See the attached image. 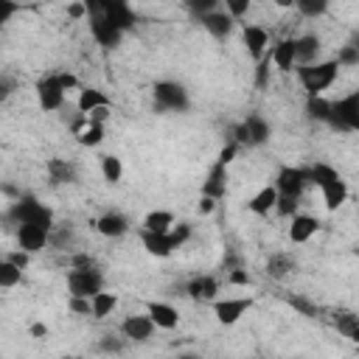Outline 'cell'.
Segmentation results:
<instances>
[{
  "instance_id": "6da1fadb",
  "label": "cell",
  "mask_w": 359,
  "mask_h": 359,
  "mask_svg": "<svg viewBox=\"0 0 359 359\" xmlns=\"http://www.w3.org/2000/svg\"><path fill=\"white\" fill-rule=\"evenodd\" d=\"M306 174H309V182H314L320 188L325 210H337V208H342L348 202V182L339 177V171L334 165L314 163V165L306 168Z\"/></svg>"
},
{
  "instance_id": "7a4b0ae2",
  "label": "cell",
  "mask_w": 359,
  "mask_h": 359,
  "mask_svg": "<svg viewBox=\"0 0 359 359\" xmlns=\"http://www.w3.org/2000/svg\"><path fill=\"white\" fill-rule=\"evenodd\" d=\"M6 222H11V224H39V227L50 230L53 227V210L45 202H39L34 194H20L8 205Z\"/></svg>"
},
{
  "instance_id": "3957f363",
  "label": "cell",
  "mask_w": 359,
  "mask_h": 359,
  "mask_svg": "<svg viewBox=\"0 0 359 359\" xmlns=\"http://www.w3.org/2000/svg\"><path fill=\"white\" fill-rule=\"evenodd\" d=\"M297 70V81L306 90V95H323L339 76V65L337 59H325V62H309V65H294Z\"/></svg>"
},
{
  "instance_id": "277c9868",
  "label": "cell",
  "mask_w": 359,
  "mask_h": 359,
  "mask_svg": "<svg viewBox=\"0 0 359 359\" xmlns=\"http://www.w3.org/2000/svg\"><path fill=\"white\" fill-rule=\"evenodd\" d=\"M81 6H84V17H104L123 34L132 31L137 22V14L129 0H81Z\"/></svg>"
},
{
  "instance_id": "5b68a950",
  "label": "cell",
  "mask_w": 359,
  "mask_h": 359,
  "mask_svg": "<svg viewBox=\"0 0 359 359\" xmlns=\"http://www.w3.org/2000/svg\"><path fill=\"white\" fill-rule=\"evenodd\" d=\"M269 137H272L269 121L264 115H258V112H250L244 121H238L233 126V137L230 140L238 143V149H258V146L269 143Z\"/></svg>"
},
{
  "instance_id": "8992f818",
  "label": "cell",
  "mask_w": 359,
  "mask_h": 359,
  "mask_svg": "<svg viewBox=\"0 0 359 359\" xmlns=\"http://www.w3.org/2000/svg\"><path fill=\"white\" fill-rule=\"evenodd\" d=\"M151 101L157 112H188L191 109V95L185 90V84L163 79L151 87Z\"/></svg>"
},
{
  "instance_id": "52a82bcc",
  "label": "cell",
  "mask_w": 359,
  "mask_h": 359,
  "mask_svg": "<svg viewBox=\"0 0 359 359\" xmlns=\"http://www.w3.org/2000/svg\"><path fill=\"white\" fill-rule=\"evenodd\" d=\"M325 123L337 132H356L359 129V93H348L331 101V112Z\"/></svg>"
},
{
  "instance_id": "ba28073f",
  "label": "cell",
  "mask_w": 359,
  "mask_h": 359,
  "mask_svg": "<svg viewBox=\"0 0 359 359\" xmlns=\"http://www.w3.org/2000/svg\"><path fill=\"white\" fill-rule=\"evenodd\" d=\"M98 289H104V272L95 264H81L67 272V294L93 297Z\"/></svg>"
},
{
  "instance_id": "9c48e42d",
  "label": "cell",
  "mask_w": 359,
  "mask_h": 359,
  "mask_svg": "<svg viewBox=\"0 0 359 359\" xmlns=\"http://www.w3.org/2000/svg\"><path fill=\"white\" fill-rule=\"evenodd\" d=\"M65 95H67V90L62 87L56 73H45L36 81V104H39V109H45V112L59 109L65 104Z\"/></svg>"
},
{
  "instance_id": "30bf717a",
  "label": "cell",
  "mask_w": 359,
  "mask_h": 359,
  "mask_svg": "<svg viewBox=\"0 0 359 359\" xmlns=\"http://www.w3.org/2000/svg\"><path fill=\"white\" fill-rule=\"evenodd\" d=\"M309 185V174L306 168H297V165H280L278 174H275V191L283 194V196H297L306 191Z\"/></svg>"
},
{
  "instance_id": "8fae6325",
  "label": "cell",
  "mask_w": 359,
  "mask_h": 359,
  "mask_svg": "<svg viewBox=\"0 0 359 359\" xmlns=\"http://www.w3.org/2000/svg\"><path fill=\"white\" fill-rule=\"evenodd\" d=\"M252 309V297H224L213 300V314L222 325H236L247 311Z\"/></svg>"
},
{
  "instance_id": "7c38bea8",
  "label": "cell",
  "mask_w": 359,
  "mask_h": 359,
  "mask_svg": "<svg viewBox=\"0 0 359 359\" xmlns=\"http://www.w3.org/2000/svg\"><path fill=\"white\" fill-rule=\"evenodd\" d=\"M185 294L196 303H213L219 297V278L216 275H196L185 283Z\"/></svg>"
},
{
  "instance_id": "4fadbf2b",
  "label": "cell",
  "mask_w": 359,
  "mask_h": 359,
  "mask_svg": "<svg viewBox=\"0 0 359 359\" xmlns=\"http://www.w3.org/2000/svg\"><path fill=\"white\" fill-rule=\"evenodd\" d=\"M87 28H90V36H93L101 48H118L121 39H123V31L115 28L112 22H107L104 17H87Z\"/></svg>"
},
{
  "instance_id": "5bb4252c",
  "label": "cell",
  "mask_w": 359,
  "mask_h": 359,
  "mask_svg": "<svg viewBox=\"0 0 359 359\" xmlns=\"http://www.w3.org/2000/svg\"><path fill=\"white\" fill-rule=\"evenodd\" d=\"M196 20L202 22V28H205L213 39H227V36L233 34V25H236V20H233L227 11H219V8H213V11H208V14L196 17Z\"/></svg>"
},
{
  "instance_id": "9a60e30c",
  "label": "cell",
  "mask_w": 359,
  "mask_h": 359,
  "mask_svg": "<svg viewBox=\"0 0 359 359\" xmlns=\"http://www.w3.org/2000/svg\"><path fill=\"white\" fill-rule=\"evenodd\" d=\"M48 233H50V230L39 227V224H17V247L34 255V252L45 250V244H48Z\"/></svg>"
},
{
  "instance_id": "2e32d148",
  "label": "cell",
  "mask_w": 359,
  "mask_h": 359,
  "mask_svg": "<svg viewBox=\"0 0 359 359\" xmlns=\"http://www.w3.org/2000/svg\"><path fill=\"white\" fill-rule=\"evenodd\" d=\"M146 314L151 317L154 328L174 331V328L180 325V311H177L171 303H163V300H149V303H146Z\"/></svg>"
},
{
  "instance_id": "e0dca14e",
  "label": "cell",
  "mask_w": 359,
  "mask_h": 359,
  "mask_svg": "<svg viewBox=\"0 0 359 359\" xmlns=\"http://www.w3.org/2000/svg\"><path fill=\"white\" fill-rule=\"evenodd\" d=\"M121 334L123 339L129 342H146L151 334H154V323L149 314H129L123 323H121Z\"/></svg>"
},
{
  "instance_id": "ac0fdd59",
  "label": "cell",
  "mask_w": 359,
  "mask_h": 359,
  "mask_svg": "<svg viewBox=\"0 0 359 359\" xmlns=\"http://www.w3.org/2000/svg\"><path fill=\"white\" fill-rule=\"evenodd\" d=\"M224 194H227V165L216 160L208 168V177L202 182V196H210L219 202V199H224Z\"/></svg>"
},
{
  "instance_id": "d6986e66",
  "label": "cell",
  "mask_w": 359,
  "mask_h": 359,
  "mask_svg": "<svg viewBox=\"0 0 359 359\" xmlns=\"http://www.w3.org/2000/svg\"><path fill=\"white\" fill-rule=\"evenodd\" d=\"M292 224H289V241L292 244H306L317 230H320V219L317 216H309V213H294L289 216Z\"/></svg>"
},
{
  "instance_id": "ffe728a7",
  "label": "cell",
  "mask_w": 359,
  "mask_h": 359,
  "mask_svg": "<svg viewBox=\"0 0 359 359\" xmlns=\"http://www.w3.org/2000/svg\"><path fill=\"white\" fill-rule=\"evenodd\" d=\"M45 171H48L50 185H73V182L79 180L76 165H73L70 160H65V157H50V160L45 163Z\"/></svg>"
},
{
  "instance_id": "44dd1931",
  "label": "cell",
  "mask_w": 359,
  "mask_h": 359,
  "mask_svg": "<svg viewBox=\"0 0 359 359\" xmlns=\"http://www.w3.org/2000/svg\"><path fill=\"white\" fill-rule=\"evenodd\" d=\"M93 224H95V230H98L104 238H121V236L129 230V219H126L121 210H107V213L98 216Z\"/></svg>"
},
{
  "instance_id": "7402d4cb",
  "label": "cell",
  "mask_w": 359,
  "mask_h": 359,
  "mask_svg": "<svg viewBox=\"0 0 359 359\" xmlns=\"http://www.w3.org/2000/svg\"><path fill=\"white\" fill-rule=\"evenodd\" d=\"M241 39H244L247 53H250L255 62H258V59L266 53V48H269V34H266V28H261V25H244Z\"/></svg>"
},
{
  "instance_id": "603a6c76",
  "label": "cell",
  "mask_w": 359,
  "mask_h": 359,
  "mask_svg": "<svg viewBox=\"0 0 359 359\" xmlns=\"http://www.w3.org/2000/svg\"><path fill=\"white\" fill-rule=\"evenodd\" d=\"M140 244L149 255L154 258H168L177 247L171 244V236L168 233H151V230H140Z\"/></svg>"
},
{
  "instance_id": "cb8c5ba5",
  "label": "cell",
  "mask_w": 359,
  "mask_h": 359,
  "mask_svg": "<svg viewBox=\"0 0 359 359\" xmlns=\"http://www.w3.org/2000/svg\"><path fill=\"white\" fill-rule=\"evenodd\" d=\"M297 269V258L292 252H272L266 258V275L272 280H286L289 275H294Z\"/></svg>"
},
{
  "instance_id": "d4e9b609",
  "label": "cell",
  "mask_w": 359,
  "mask_h": 359,
  "mask_svg": "<svg viewBox=\"0 0 359 359\" xmlns=\"http://www.w3.org/2000/svg\"><path fill=\"white\" fill-rule=\"evenodd\" d=\"M269 62L280 73L294 70V65H297V59H294V39H280L278 45H272L269 48Z\"/></svg>"
},
{
  "instance_id": "484cf974",
  "label": "cell",
  "mask_w": 359,
  "mask_h": 359,
  "mask_svg": "<svg viewBox=\"0 0 359 359\" xmlns=\"http://www.w3.org/2000/svg\"><path fill=\"white\" fill-rule=\"evenodd\" d=\"M331 323H334V328L345 339L359 342V317H356V311H351V309H334L331 311Z\"/></svg>"
},
{
  "instance_id": "4316f807",
  "label": "cell",
  "mask_w": 359,
  "mask_h": 359,
  "mask_svg": "<svg viewBox=\"0 0 359 359\" xmlns=\"http://www.w3.org/2000/svg\"><path fill=\"white\" fill-rule=\"evenodd\" d=\"M320 48H323V42H320L317 34H303V36H297V39H294V59H297V65L317 62Z\"/></svg>"
},
{
  "instance_id": "83f0119b",
  "label": "cell",
  "mask_w": 359,
  "mask_h": 359,
  "mask_svg": "<svg viewBox=\"0 0 359 359\" xmlns=\"http://www.w3.org/2000/svg\"><path fill=\"white\" fill-rule=\"evenodd\" d=\"M76 107H79L81 115H87V112H93V109H98V107H109V95H107L104 90H98V87H81Z\"/></svg>"
},
{
  "instance_id": "f1b7e54d",
  "label": "cell",
  "mask_w": 359,
  "mask_h": 359,
  "mask_svg": "<svg viewBox=\"0 0 359 359\" xmlns=\"http://www.w3.org/2000/svg\"><path fill=\"white\" fill-rule=\"evenodd\" d=\"M275 199H278L275 185H264L258 194H252V196H250L247 210H250V213H255V216H269V210L275 208Z\"/></svg>"
},
{
  "instance_id": "f546056e",
  "label": "cell",
  "mask_w": 359,
  "mask_h": 359,
  "mask_svg": "<svg viewBox=\"0 0 359 359\" xmlns=\"http://www.w3.org/2000/svg\"><path fill=\"white\" fill-rule=\"evenodd\" d=\"M115 309H118V294H115V292L98 289V292L90 297V314H93L95 320H104V317H109Z\"/></svg>"
},
{
  "instance_id": "4dcf8cb0",
  "label": "cell",
  "mask_w": 359,
  "mask_h": 359,
  "mask_svg": "<svg viewBox=\"0 0 359 359\" xmlns=\"http://www.w3.org/2000/svg\"><path fill=\"white\" fill-rule=\"evenodd\" d=\"M76 140H79L81 146H87V149L101 146V143H104V123L87 118L81 126H76Z\"/></svg>"
},
{
  "instance_id": "1f68e13d",
  "label": "cell",
  "mask_w": 359,
  "mask_h": 359,
  "mask_svg": "<svg viewBox=\"0 0 359 359\" xmlns=\"http://www.w3.org/2000/svg\"><path fill=\"white\" fill-rule=\"evenodd\" d=\"M174 213L171 210H149L143 216V230H151V233H168V227L174 224Z\"/></svg>"
},
{
  "instance_id": "d6a6232c",
  "label": "cell",
  "mask_w": 359,
  "mask_h": 359,
  "mask_svg": "<svg viewBox=\"0 0 359 359\" xmlns=\"http://www.w3.org/2000/svg\"><path fill=\"white\" fill-rule=\"evenodd\" d=\"M101 177L109 185H118L123 180V163L118 154H101Z\"/></svg>"
},
{
  "instance_id": "836d02e7",
  "label": "cell",
  "mask_w": 359,
  "mask_h": 359,
  "mask_svg": "<svg viewBox=\"0 0 359 359\" xmlns=\"http://www.w3.org/2000/svg\"><path fill=\"white\" fill-rule=\"evenodd\" d=\"M328 112H331V101L328 98H323V95H309L306 98V115H309V121L325 123L328 121Z\"/></svg>"
},
{
  "instance_id": "e575fe53",
  "label": "cell",
  "mask_w": 359,
  "mask_h": 359,
  "mask_svg": "<svg viewBox=\"0 0 359 359\" xmlns=\"http://www.w3.org/2000/svg\"><path fill=\"white\" fill-rule=\"evenodd\" d=\"M22 280V269L14 266L8 258H0V289H11Z\"/></svg>"
},
{
  "instance_id": "d590c367",
  "label": "cell",
  "mask_w": 359,
  "mask_h": 359,
  "mask_svg": "<svg viewBox=\"0 0 359 359\" xmlns=\"http://www.w3.org/2000/svg\"><path fill=\"white\" fill-rule=\"evenodd\" d=\"M328 6H331V0H297V3H294V8H297L303 17H309V20L323 17V14L328 11Z\"/></svg>"
},
{
  "instance_id": "8d00e7d4",
  "label": "cell",
  "mask_w": 359,
  "mask_h": 359,
  "mask_svg": "<svg viewBox=\"0 0 359 359\" xmlns=\"http://www.w3.org/2000/svg\"><path fill=\"white\" fill-rule=\"evenodd\" d=\"M286 303H289L292 309H297L303 317H317V311H320V306H317L314 300L303 297V294H289V297H286Z\"/></svg>"
},
{
  "instance_id": "74e56055",
  "label": "cell",
  "mask_w": 359,
  "mask_h": 359,
  "mask_svg": "<svg viewBox=\"0 0 359 359\" xmlns=\"http://www.w3.org/2000/svg\"><path fill=\"white\" fill-rule=\"evenodd\" d=\"M191 233H194V227H191V222H174L171 227H168V236H171V244L180 250L188 238H191Z\"/></svg>"
},
{
  "instance_id": "f35d334b",
  "label": "cell",
  "mask_w": 359,
  "mask_h": 359,
  "mask_svg": "<svg viewBox=\"0 0 359 359\" xmlns=\"http://www.w3.org/2000/svg\"><path fill=\"white\" fill-rule=\"evenodd\" d=\"M297 208H300V202H297V196H283V194H278V199H275V213L278 216H283V219H289V216H294L297 213Z\"/></svg>"
},
{
  "instance_id": "ab89813d",
  "label": "cell",
  "mask_w": 359,
  "mask_h": 359,
  "mask_svg": "<svg viewBox=\"0 0 359 359\" xmlns=\"http://www.w3.org/2000/svg\"><path fill=\"white\" fill-rule=\"evenodd\" d=\"M337 65L339 67H353L359 65V45H342L337 53Z\"/></svg>"
},
{
  "instance_id": "60d3db41",
  "label": "cell",
  "mask_w": 359,
  "mask_h": 359,
  "mask_svg": "<svg viewBox=\"0 0 359 359\" xmlns=\"http://www.w3.org/2000/svg\"><path fill=\"white\" fill-rule=\"evenodd\" d=\"M269 65H272V62H269V50H266V53L255 62V87H258V90H264V87L269 84Z\"/></svg>"
},
{
  "instance_id": "b9f144b4",
  "label": "cell",
  "mask_w": 359,
  "mask_h": 359,
  "mask_svg": "<svg viewBox=\"0 0 359 359\" xmlns=\"http://www.w3.org/2000/svg\"><path fill=\"white\" fill-rule=\"evenodd\" d=\"M219 3H222V0H182V6H185L194 17H202V14L213 11V8H219Z\"/></svg>"
},
{
  "instance_id": "7bdbcfd3",
  "label": "cell",
  "mask_w": 359,
  "mask_h": 359,
  "mask_svg": "<svg viewBox=\"0 0 359 359\" xmlns=\"http://www.w3.org/2000/svg\"><path fill=\"white\" fill-rule=\"evenodd\" d=\"M222 3H224V11H227L233 20L247 17V11H250V6H252V0H222Z\"/></svg>"
},
{
  "instance_id": "ee69618b",
  "label": "cell",
  "mask_w": 359,
  "mask_h": 359,
  "mask_svg": "<svg viewBox=\"0 0 359 359\" xmlns=\"http://www.w3.org/2000/svg\"><path fill=\"white\" fill-rule=\"evenodd\" d=\"M20 8H22V3H20V0H0V28H3V25H8V22H11V17H14V14H20Z\"/></svg>"
},
{
  "instance_id": "f6af8a7d",
  "label": "cell",
  "mask_w": 359,
  "mask_h": 359,
  "mask_svg": "<svg viewBox=\"0 0 359 359\" xmlns=\"http://www.w3.org/2000/svg\"><path fill=\"white\" fill-rule=\"evenodd\" d=\"M227 280H230L233 286H250V283H252L250 272H247V269H241V266H233V269H227Z\"/></svg>"
},
{
  "instance_id": "bcb514c9",
  "label": "cell",
  "mask_w": 359,
  "mask_h": 359,
  "mask_svg": "<svg viewBox=\"0 0 359 359\" xmlns=\"http://www.w3.org/2000/svg\"><path fill=\"white\" fill-rule=\"evenodd\" d=\"M67 306H70L73 314H79V317H90V297H76V294H70Z\"/></svg>"
},
{
  "instance_id": "7dc6e473",
  "label": "cell",
  "mask_w": 359,
  "mask_h": 359,
  "mask_svg": "<svg viewBox=\"0 0 359 359\" xmlns=\"http://www.w3.org/2000/svg\"><path fill=\"white\" fill-rule=\"evenodd\" d=\"M98 351H104V353H121L123 351V339L121 337H101L98 339Z\"/></svg>"
},
{
  "instance_id": "c3c4849f",
  "label": "cell",
  "mask_w": 359,
  "mask_h": 359,
  "mask_svg": "<svg viewBox=\"0 0 359 359\" xmlns=\"http://www.w3.org/2000/svg\"><path fill=\"white\" fill-rule=\"evenodd\" d=\"M14 90H17V81H14L8 73H0V104L8 101V98L14 95Z\"/></svg>"
},
{
  "instance_id": "681fc988",
  "label": "cell",
  "mask_w": 359,
  "mask_h": 359,
  "mask_svg": "<svg viewBox=\"0 0 359 359\" xmlns=\"http://www.w3.org/2000/svg\"><path fill=\"white\" fill-rule=\"evenodd\" d=\"M6 258H8L14 266H20V269H25V266L31 264V252H25V250H20V247H17V250H11Z\"/></svg>"
},
{
  "instance_id": "f907efd6",
  "label": "cell",
  "mask_w": 359,
  "mask_h": 359,
  "mask_svg": "<svg viewBox=\"0 0 359 359\" xmlns=\"http://www.w3.org/2000/svg\"><path fill=\"white\" fill-rule=\"evenodd\" d=\"M236 151H238V143H233V140H230V143L219 151V157H216V160H219V163H224V165H230V163L236 160Z\"/></svg>"
},
{
  "instance_id": "816d5d0a",
  "label": "cell",
  "mask_w": 359,
  "mask_h": 359,
  "mask_svg": "<svg viewBox=\"0 0 359 359\" xmlns=\"http://www.w3.org/2000/svg\"><path fill=\"white\" fill-rule=\"evenodd\" d=\"M56 76H59V81H62L65 90H76V87H79V79H76L73 73H67V70H56Z\"/></svg>"
},
{
  "instance_id": "f5cc1de1",
  "label": "cell",
  "mask_w": 359,
  "mask_h": 359,
  "mask_svg": "<svg viewBox=\"0 0 359 359\" xmlns=\"http://www.w3.org/2000/svg\"><path fill=\"white\" fill-rule=\"evenodd\" d=\"M196 210H199L202 216H210V213L216 210V199H210V196H202V199H199V205H196Z\"/></svg>"
},
{
  "instance_id": "db71d44e",
  "label": "cell",
  "mask_w": 359,
  "mask_h": 359,
  "mask_svg": "<svg viewBox=\"0 0 359 359\" xmlns=\"http://www.w3.org/2000/svg\"><path fill=\"white\" fill-rule=\"evenodd\" d=\"M109 115H112V112H109V107H98V109L87 112V118H90V121H98V123H104Z\"/></svg>"
},
{
  "instance_id": "11a10c76",
  "label": "cell",
  "mask_w": 359,
  "mask_h": 359,
  "mask_svg": "<svg viewBox=\"0 0 359 359\" xmlns=\"http://www.w3.org/2000/svg\"><path fill=\"white\" fill-rule=\"evenodd\" d=\"M28 334H31L34 339H42V337H48V325H45V323H31Z\"/></svg>"
},
{
  "instance_id": "9f6ffc18",
  "label": "cell",
  "mask_w": 359,
  "mask_h": 359,
  "mask_svg": "<svg viewBox=\"0 0 359 359\" xmlns=\"http://www.w3.org/2000/svg\"><path fill=\"white\" fill-rule=\"evenodd\" d=\"M67 14H70V17H84V6H81V0H79V3H73V6L67 8Z\"/></svg>"
},
{
  "instance_id": "6f0895ef",
  "label": "cell",
  "mask_w": 359,
  "mask_h": 359,
  "mask_svg": "<svg viewBox=\"0 0 359 359\" xmlns=\"http://www.w3.org/2000/svg\"><path fill=\"white\" fill-rule=\"evenodd\" d=\"M272 3H275L278 8H292V6L297 3V0H272Z\"/></svg>"
}]
</instances>
